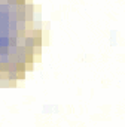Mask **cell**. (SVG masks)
<instances>
[{
    "label": "cell",
    "instance_id": "1",
    "mask_svg": "<svg viewBox=\"0 0 125 127\" xmlns=\"http://www.w3.org/2000/svg\"><path fill=\"white\" fill-rule=\"evenodd\" d=\"M42 48V24L31 0H0V87L25 78Z\"/></svg>",
    "mask_w": 125,
    "mask_h": 127
}]
</instances>
